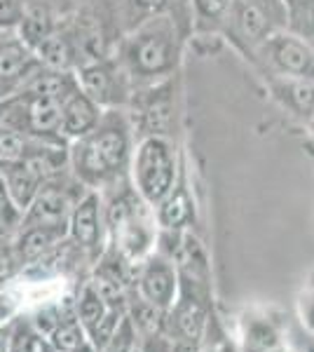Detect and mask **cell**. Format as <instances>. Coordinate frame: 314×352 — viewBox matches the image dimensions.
<instances>
[{"label": "cell", "instance_id": "cell-1", "mask_svg": "<svg viewBox=\"0 0 314 352\" xmlns=\"http://www.w3.org/2000/svg\"><path fill=\"white\" fill-rule=\"evenodd\" d=\"M183 50V31L174 14H148L117 41V61L134 89L169 80Z\"/></svg>", "mask_w": 314, "mask_h": 352}, {"label": "cell", "instance_id": "cell-2", "mask_svg": "<svg viewBox=\"0 0 314 352\" xmlns=\"http://www.w3.org/2000/svg\"><path fill=\"white\" fill-rule=\"evenodd\" d=\"M131 153L134 141L129 116L124 109H111L101 113L94 129L68 144V162L80 184L99 188L127 172Z\"/></svg>", "mask_w": 314, "mask_h": 352}, {"label": "cell", "instance_id": "cell-3", "mask_svg": "<svg viewBox=\"0 0 314 352\" xmlns=\"http://www.w3.org/2000/svg\"><path fill=\"white\" fill-rule=\"evenodd\" d=\"M131 181L136 195L155 209L179 184V153L167 136L148 134L131 153Z\"/></svg>", "mask_w": 314, "mask_h": 352}, {"label": "cell", "instance_id": "cell-4", "mask_svg": "<svg viewBox=\"0 0 314 352\" xmlns=\"http://www.w3.org/2000/svg\"><path fill=\"white\" fill-rule=\"evenodd\" d=\"M148 204L134 192H122L111 202L106 214L108 228L113 232L115 252L127 261H141L150 254L155 244V214L148 212Z\"/></svg>", "mask_w": 314, "mask_h": 352}, {"label": "cell", "instance_id": "cell-5", "mask_svg": "<svg viewBox=\"0 0 314 352\" xmlns=\"http://www.w3.org/2000/svg\"><path fill=\"white\" fill-rule=\"evenodd\" d=\"M254 64L260 66V73H277L314 82V47L289 28H279L260 45Z\"/></svg>", "mask_w": 314, "mask_h": 352}, {"label": "cell", "instance_id": "cell-6", "mask_svg": "<svg viewBox=\"0 0 314 352\" xmlns=\"http://www.w3.org/2000/svg\"><path fill=\"white\" fill-rule=\"evenodd\" d=\"M76 78L80 89L104 111L124 109L127 104H131L134 85H131L122 64L117 61V56L106 54L101 59L80 66L76 71Z\"/></svg>", "mask_w": 314, "mask_h": 352}, {"label": "cell", "instance_id": "cell-7", "mask_svg": "<svg viewBox=\"0 0 314 352\" xmlns=\"http://www.w3.org/2000/svg\"><path fill=\"white\" fill-rule=\"evenodd\" d=\"M279 28L284 26L262 5L254 0H235L223 21L221 36L227 38L247 59L254 61L260 45Z\"/></svg>", "mask_w": 314, "mask_h": 352}, {"label": "cell", "instance_id": "cell-8", "mask_svg": "<svg viewBox=\"0 0 314 352\" xmlns=\"http://www.w3.org/2000/svg\"><path fill=\"white\" fill-rule=\"evenodd\" d=\"M136 289L146 303L159 312H167L179 294V270L174 258L164 252L148 254L146 258H141L136 270Z\"/></svg>", "mask_w": 314, "mask_h": 352}, {"label": "cell", "instance_id": "cell-9", "mask_svg": "<svg viewBox=\"0 0 314 352\" xmlns=\"http://www.w3.org/2000/svg\"><path fill=\"white\" fill-rule=\"evenodd\" d=\"M78 200H73L68 195V190L54 179L45 181L40 186V190L36 192L33 202L28 204L26 214H24V228L26 226H59L68 223L71 217V209Z\"/></svg>", "mask_w": 314, "mask_h": 352}, {"label": "cell", "instance_id": "cell-10", "mask_svg": "<svg viewBox=\"0 0 314 352\" xmlns=\"http://www.w3.org/2000/svg\"><path fill=\"white\" fill-rule=\"evenodd\" d=\"M265 85L270 89L272 99L289 111L295 120L310 122L314 116V82L300 80V78L277 76V73H262Z\"/></svg>", "mask_w": 314, "mask_h": 352}, {"label": "cell", "instance_id": "cell-11", "mask_svg": "<svg viewBox=\"0 0 314 352\" xmlns=\"http://www.w3.org/2000/svg\"><path fill=\"white\" fill-rule=\"evenodd\" d=\"M68 235L85 252H99L101 235H104V219H101V200L94 190L85 192L73 204L71 217H68Z\"/></svg>", "mask_w": 314, "mask_h": 352}, {"label": "cell", "instance_id": "cell-12", "mask_svg": "<svg viewBox=\"0 0 314 352\" xmlns=\"http://www.w3.org/2000/svg\"><path fill=\"white\" fill-rule=\"evenodd\" d=\"M101 113H104V109H101L96 101L89 99L78 85V89H73V92L59 104L61 139H66L68 144H71V141L85 136L89 129H94V124L99 122Z\"/></svg>", "mask_w": 314, "mask_h": 352}, {"label": "cell", "instance_id": "cell-13", "mask_svg": "<svg viewBox=\"0 0 314 352\" xmlns=\"http://www.w3.org/2000/svg\"><path fill=\"white\" fill-rule=\"evenodd\" d=\"M0 179H3L10 207L16 212H26L40 186L45 184L24 157L21 160H0Z\"/></svg>", "mask_w": 314, "mask_h": 352}, {"label": "cell", "instance_id": "cell-14", "mask_svg": "<svg viewBox=\"0 0 314 352\" xmlns=\"http://www.w3.org/2000/svg\"><path fill=\"white\" fill-rule=\"evenodd\" d=\"M56 31V14L49 0H24V12L16 24V41L24 43L28 50H36L49 33Z\"/></svg>", "mask_w": 314, "mask_h": 352}, {"label": "cell", "instance_id": "cell-15", "mask_svg": "<svg viewBox=\"0 0 314 352\" xmlns=\"http://www.w3.org/2000/svg\"><path fill=\"white\" fill-rule=\"evenodd\" d=\"M155 223L167 232H181L192 219V202L183 186L176 184L174 190L155 207Z\"/></svg>", "mask_w": 314, "mask_h": 352}, {"label": "cell", "instance_id": "cell-16", "mask_svg": "<svg viewBox=\"0 0 314 352\" xmlns=\"http://www.w3.org/2000/svg\"><path fill=\"white\" fill-rule=\"evenodd\" d=\"M68 235V223L59 226H26L16 242V252L24 261H36Z\"/></svg>", "mask_w": 314, "mask_h": 352}, {"label": "cell", "instance_id": "cell-17", "mask_svg": "<svg viewBox=\"0 0 314 352\" xmlns=\"http://www.w3.org/2000/svg\"><path fill=\"white\" fill-rule=\"evenodd\" d=\"M49 343H52L54 352H94L78 315H64L61 312L59 324L49 333Z\"/></svg>", "mask_w": 314, "mask_h": 352}, {"label": "cell", "instance_id": "cell-18", "mask_svg": "<svg viewBox=\"0 0 314 352\" xmlns=\"http://www.w3.org/2000/svg\"><path fill=\"white\" fill-rule=\"evenodd\" d=\"M232 3L235 0H190V19H195V31L204 33V36L221 33L223 21L230 12Z\"/></svg>", "mask_w": 314, "mask_h": 352}, {"label": "cell", "instance_id": "cell-19", "mask_svg": "<svg viewBox=\"0 0 314 352\" xmlns=\"http://www.w3.org/2000/svg\"><path fill=\"white\" fill-rule=\"evenodd\" d=\"M101 352H148V338L136 329L131 317L124 315L113 338L104 345Z\"/></svg>", "mask_w": 314, "mask_h": 352}, {"label": "cell", "instance_id": "cell-20", "mask_svg": "<svg viewBox=\"0 0 314 352\" xmlns=\"http://www.w3.org/2000/svg\"><path fill=\"white\" fill-rule=\"evenodd\" d=\"M36 141L40 139H33V136L0 122V160H21L36 146Z\"/></svg>", "mask_w": 314, "mask_h": 352}, {"label": "cell", "instance_id": "cell-21", "mask_svg": "<svg viewBox=\"0 0 314 352\" xmlns=\"http://www.w3.org/2000/svg\"><path fill=\"white\" fill-rule=\"evenodd\" d=\"M239 352H287L282 345L277 331L265 322H254L247 329V336H244V348Z\"/></svg>", "mask_w": 314, "mask_h": 352}, {"label": "cell", "instance_id": "cell-22", "mask_svg": "<svg viewBox=\"0 0 314 352\" xmlns=\"http://www.w3.org/2000/svg\"><path fill=\"white\" fill-rule=\"evenodd\" d=\"M8 352H54L52 343L45 333L36 327L19 324L10 333V350Z\"/></svg>", "mask_w": 314, "mask_h": 352}, {"label": "cell", "instance_id": "cell-23", "mask_svg": "<svg viewBox=\"0 0 314 352\" xmlns=\"http://www.w3.org/2000/svg\"><path fill=\"white\" fill-rule=\"evenodd\" d=\"M197 352H239L237 345L227 338V333L223 331V327L218 324L214 315H209L207 329H204V336L199 340Z\"/></svg>", "mask_w": 314, "mask_h": 352}, {"label": "cell", "instance_id": "cell-24", "mask_svg": "<svg viewBox=\"0 0 314 352\" xmlns=\"http://www.w3.org/2000/svg\"><path fill=\"white\" fill-rule=\"evenodd\" d=\"M171 3L174 0H124V12L139 14L141 21L148 14H157V12L171 14Z\"/></svg>", "mask_w": 314, "mask_h": 352}, {"label": "cell", "instance_id": "cell-25", "mask_svg": "<svg viewBox=\"0 0 314 352\" xmlns=\"http://www.w3.org/2000/svg\"><path fill=\"white\" fill-rule=\"evenodd\" d=\"M24 12V0H0V31H14Z\"/></svg>", "mask_w": 314, "mask_h": 352}, {"label": "cell", "instance_id": "cell-26", "mask_svg": "<svg viewBox=\"0 0 314 352\" xmlns=\"http://www.w3.org/2000/svg\"><path fill=\"white\" fill-rule=\"evenodd\" d=\"M254 3H258L262 5V8L267 10L275 19L282 24L284 28H287V21H289V8H287V3L284 0H254Z\"/></svg>", "mask_w": 314, "mask_h": 352}, {"label": "cell", "instance_id": "cell-27", "mask_svg": "<svg viewBox=\"0 0 314 352\" xmlns=\"http://www.w3.org/2000/svg\"><path fill=\"white\" fill-rule=\"evenodd\" d=\"M10 327L5 324V320L0 317V352H8L10 350Z\"/></svg>", "mask_w": 314, "mask_h": 352}, {"label": "cell", "instance_id": "cell-28", "mask_svg": "<svg viewBox=\"0 0 314 352\" xmlns=\"http://www.w3.org/2000/svg\"><path fill=\"white\" fill-rule=\"evenodd\" d=\"M287 3V8H302V5H314V0H284Z\"/></svg>", "mask_w": 314, "mask_h": 352}, {"label": "cell", "instance_id": "cell-29", "mask_svg": "<svg viewBox=\"0 0 314 352\" xmlns=\"http://www.w3.org/2000/svg\"><path fill=\"white\" fill-rule=\"evenodd\" d=\"M5 204H10V202H8V195H5L3 179H0V214H3V207H5Z\"/></svg>", "mask_w": 314, "mask_h": 352}, {"label": "cell", "instance_id": "cell-30", "mask_svg": "<svg viewBox=\"0 0 314 352\" xmlns=\"http://www.w3.org/2000/svg\"><path fill=\"white\" fill-rule=\"evenodd\" d=\"M5 226H8V223H3V221H0V240H5V232H8Z\"/></svg>", "mask_w": 314, "mask_h": 352}, {"label": "cell", "instance_id": "cell-31", "mask_svg": "<svg viewBox=\"0 0 314 352\" xmlns=\"http://www.w3.org/2000/svg\"><path fill=\"white\" fill-rule=\"evenodd\" d=\"M307 124H310V129H312V134H314V116H312V120L307 122Z\"/></svg>", "mask_w": 314, "mask_h": 352}, {"label": "cell", "instance_id": "cell-32", "mask_svg": "<svg viewBox=\"0 0 314 352\" xmlns=\"http://www.w3.org/2000/svg\"><path fill=\"white\" fill-rule=\"evenodd\" d=\"M0 33H3V31H0ZM3 41H5V38H0V43H3Z\"/></svg>", "mask_w": 314, "mask_h": 352}]
</instances>
